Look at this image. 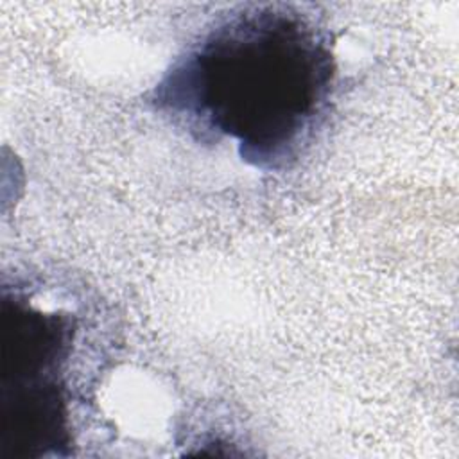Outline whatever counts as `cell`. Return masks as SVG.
<instances>
[{"label":"cell","instance_id":"obj_1","mask_svg":"<svg viewBox=\"0 0 459 459\" xmlns=\"http://www.w3.org/2000/svg\"><path fill=\"white\" fill-rule=\"evenodd\" d=\"M292 4L231 9L179 56L152 102L201 142L233 140L262 170L298 158L333 79L332 34Z\"/></svg>","mask_w":459,"mask_h":459},{"label":"cell","instance_id":"obj_2","mask_svg":"<svg viewBox=\"0 0 459 459\" xmlns=\"http://www.w3.org/2000/svg\"><path fill=\"white\" fill-rule=\"evenodd\" d=\"M4 430H14V454L45 455L68 445V411L63 366L74 326L59 312L4 296Z\"/></svg>","mask_w":459,"mask_h":459}]
</instances>
